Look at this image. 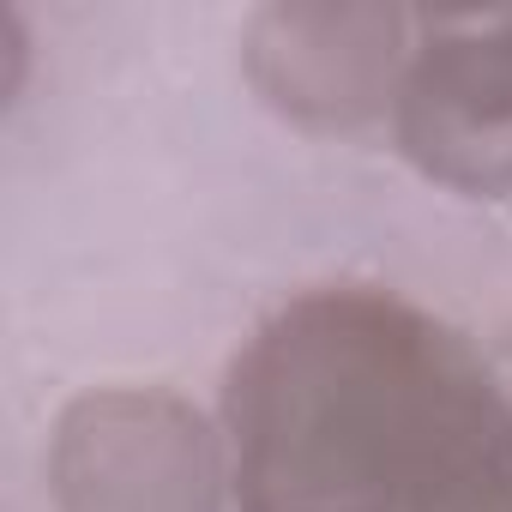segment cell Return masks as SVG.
Returning <instances> with one entry per match:
<instances>
[{
	"label": "cell",
	"instance_id": "7a4b0ae2",
	"mask_svg": "<svg viewBox=\"0 0 512 512\" xmlns=\"http://www.w3.org/2000/svg\"><path fill=\"white\" fill-rule=\"evenodd\" d=\"M49 488L61 512H217L223 452L187 398L103 386L61 410Z\"/></svg>",
	"mask_w": 512,
	"mask_h": 512
},
{
	"label": "cell",
	"instance_id": "5b68a950",
	"mask_svg": "<svg viewBox=\"0 0 512 512\" xmlns=\"http://www.w3.org/2000/svg\"><path fill=\"white\" fill-rule=\"evenodd\" d=\"M446 512H512V476H500V482H488V488H476V494L452 500Z\"/></svg>",
	"mask_w": 512,
	"mask_h": 512
},
{
	"label": "cell",
	"instance_id": "6da1fadb",
	"mask_svg": "<svg viewBox=\"0 0 512 512\" xmlns=\"http://www.w3.org/2000/svg\"><path fill=\"white\" fill-rule=\"evenodd\" d=\"M241 512H446L512 476V404L476 350L386 290H308L223 386Z\"/></svg>",
	"mask_w": 512,
	"mask_h": 512
},
{
	"label": "cell",
	"instance_id": "277c9868",
	"mask_svg": "<svg viewBox=\"0 0 512 512\" xmlns=\"http://www.w3.org/2000/svg\"><path fill=\"white\" fill-rule=\"evenodd\" d=\"M404 157L452 193H512V13L434 19L392 103Z\"/></svg>",
	"mask_w": 512,
	"mask_h": 512
},
{
	"label": "cell",
	"instance_id": "3957f363",
	"mask_svg": "<svg viewBox=\"0 0 512 512\" xmlns=\"http://www.w3.org/2000/svg\"><path fill=\"white\" fill-rule=\"evenodd\" d=\"M416 19L398 7H362V0H296L266 7L247 25V79L278 115L350 133L398 103L410 73Z\"/></svg>",
	"mask_w": 512,
	"mask_h": 512
}]
</instances>
